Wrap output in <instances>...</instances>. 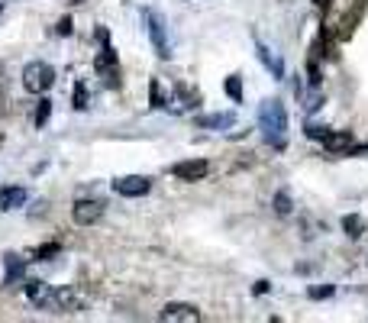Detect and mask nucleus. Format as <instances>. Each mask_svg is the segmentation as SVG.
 <instances>
[{"label": "nucleus", "mask_w": 368, "mask_h": 323, "mask_svg": "<svg viewBox=\"0 0 368 323\" xmlns=\"http://www.w3.org/2000/svg\"><path fill=\"white\" fill-rule=\"evenodd\" d=\"M365 10H368V0H355L352 10H349V13L343 16V23H339V39H352V32H355V26L362 23Z\"/></svg>", "instance_id": "9b49d317"}, {"label": "nucleus", "mask_w": 368, "mask_h": 323, "mask_svg": "<svg viewBox=\"0 0 368 323\" xmlns=\"http://www.w3.org/2000/svg\"><path fill=\"white\" fill-rule=\"evenodd\" d=\"M159 320H165V323H197L200 320V310L194 307V304L171 300V304H165V307H161Z\"/></svg>", "instance_id": "0eeeda50"}, {"label": "nucleus", "mask_w": 368, "mask_h": 323, "mask_svg": "<svg viewBox=\"0 0 368 323\" xmlns=\"http://www.w3.org/2000/svg\"><path fill=\"white\" fill-rule=\"evenodd\" d=\"M175 97H178V107H181V110H191V107H197L200 94L191 91L188 85H181V81H178V85H175Z\"/></svg>", "instance_id": "2eb2a0df"}, {"label": "nucleus", "mask_w": 368, "mask_h": 323, "mask_svg": "<svg viewBox=\"0 0 368 323\" xmlns=\"http://www.w3.org/2000/svg\"><path fill=\"white\" fill-rule=\"evenodd\" d=\"M23 204H26L23 188H7V191H0V210H13V207H23Z\"/></svg>", "instance_id": "4468645a"}, {"label": "nucleus", "mask_w": 368, "mask_h": 323, "mask_svg": "<svg viewBox=\"0 0 368 323\" xmlns=\"http://www.w3.org/2000/svg\"><path fill=\"white\" fill-rule=\"evenodd\" d=\"M55 294H59V310H65V314H78V310H81V298H78L71 288L55 291Z\"/></svg>", "instance_id": "dca6fc26"}, {"label": "nucleus", "mask_w": 368, "mask_h": 323, "mask_svg": "<svg viewBox=\"0 0 368 323\" xmlns=\"http://www.w3.org/2000/svg\"><path fill=\"white\" fill-rule=\"evenodd\" d=\"M55 32H59V36H71V32H75V26H71V16H65V20H59V26H55Z\"/></svg>", "instance_id": "393cba45"}, {"label": "nucleus", "mask_w": 368, "mask_h": 323, "mask_svg": "<svg viewBox=\"0 0 368 323\" xmlns=\"http://www.w3.org/2000/svg\"><path fill=\"white\" fill-rule=\"evenodd\" d=\"M49 114H52V100H49V97H42V100H39V107H36V114H32V120H36V126H46Z\"/></svg>", "instance_id": "412c9836"}, {"label": "nucleus", "mask_w": 368, "mask_h": 323, "mask_svg": "<svg viewBox=\"0 0 368 323\" xmlns=\"http://www.w3.org/2000/svg\"><path fill=\"white\" fill-rule=\"evenodd\" d=\"M307 136H310V139H323V136H326V126H307Z\"/></svg>", "instance_id": "a878e982"}, {"label": "nucleus", "mask_w": 368, "mask_h": 323, "mask_svg": "<svg viewBox=\"0 0 368 323\" xmlns=\"http://www.w3.org/2000/svg\"><path fill=\"white\" fill-rule=\"evenodd\" d=\"M269 291V281H255V294H265Z\"/></svg>", "instance_id": "cd10ccee"}, {"label": "nucleus", "mask_w": 368, "mask_h": 323, "mask_svg": "<svg viewBox=\"0 0 368 323\" xmlns=\"http://www.w3.org/2000/svg\"><path fill=\"white\" fill-rule=\"evenodd\" d=\"M320 142H323V149H326L330 155H343V152H349V149H352L355 136L349 130H326V136H323Z\"/></svg>", "instance_id": "1a4fd4ad"}, {"label": "nucleus", "mask_w": 368, "mask_h": 323, "mask_svg": "<svg viewBox=\"0 0 368 323\" xmlns=\"http://www.w3.org/2000/svg\"><path fill=\"white\" fill-rule=\"evenodd\" d=\"M271 207H275V214L288 217V214H291V210H294L291 194H288V191H278V194H275V200H271Z\"/></svg>", "instance_id": "6ab92c4d"}, {"label": "nucleus", "mask_w": 368, "mask_h": 323, "mask_svg": "<svg viewBox=\"0 0 368 323\" xmlns=\"http://www.w3.org/2000/svg\"><path fill=\"white\" fill-rule=\"evenodd\" d=\"M55 85V68L49 62H30L23 68V87L30 94H46Z\"/></svg>", "instance_id": "f03ea898"}, {"label": "nucleus", "mask_w": 368, "mask_h": 323, "mask_svg": "<svg viewBox=\"0 0 368 323\" xmlns=\"http://www.w3.org/2000/svg\"><path fill=\"white\" fill-rule=\"evenodd\" d=\"M142 20L149 26V39H152V49L159 59H171V46H168V26L155 10H142Z\"/></svg>", "instance_id": "7ed1b4c3"}, {"label": "nucleus", "mask_w": 368, "mask_h": 323, "mask_svg": "<svg viewBox=\"0 0 368 323\" xmlns=\"http://www.w3.org/2000/svg\"><path fill=\"white\" fill-rule=\"evenodd\" d=\"M223 87H226V94H230V97L236 100V104H239V100H243V78H239V75H230V78H226V85H223Z\"/></svg>", "instance_id": "aec40b11"}, {"label": "nucleus", "mask_w": 368, "mask_h": 323, "mask_svg": "<svg viewBox=\"0 0 368 323\" xmlns=\"http://www.w3.org/2000/svg\"><path fill=\"white\" fill-rule=\"evenodd\" d=\"M171 175H175L178 181H204V178L210 175V162H207V159H188V162H178L175 169H171Z\"/></svg>", "instance_id": "6e6552de"}, {"label": "nucleus", "mask_w": 368, "mask_h": 323, "mask_svg": "<svg viewBox=\"0 0 368 323\" xmlns=\"http://www.w3.org/2000/svg\"><path fill=\"white\" fill-rule=\"evenodd\" d=\"M149 104H152L155 110L168 107V97H165V91H161V81H159V78H152V81H149Z\"/></svg>", "instance_id": "a211bd4d"}, {"label": "nucleus", "mask_w": 368, "mask_h": 323, "mask_svg": "<svg viewBox=\"0 0 368 323\" xmlns=\"http://www.w3.org/2000/svg\"><path fill=\"white\" fill-rule=\"evenodd\" d=\"M32 255H36L39 262H42V259H52V255H59V243H49V246H39Z\"/></svg>", "instance_id": "5701e85b"}, {"label": "nucleus", "mask_w": 368, "mask_h": 323, "mask_svg": "<svg viewBox=\"0 0 368 323\" xmlns=\"http://www.w3.org/2000/svg\"><path fill=\"white\" fill-rule=\"evenodd\" d=\"M87 107V87L85 81H78L75 85V110H85Z\"/></svg>", "instance_id": "4be33fe9"}, {"label": "nucleus", "mask_w": 368, "mask_h": 323, "mask_svg": "<svg viewBox=\"0 0 368 323\" xmlns=\"http://www.w3.org/2000/svg\"><path fill=\"white\" fill-rule=\"evenodd\" d=\"M26 298L32 300V307L39 310H52V314H59V294L52 291V285H46V281H26Z\"/></svg>", "instance_id": "20e7f679"}, {"label": "nucleus", "mask_w": 368, "mask_h": 323, "mask_svg": "<svg viewBox=\"0 0 368 323\" xmlns=\"http://www.w3.org/2000/svg\"><path fill=\"white\" fill-rule=\"evenodd\" d=\"M310 4H314L317 10H330V4H333V0H310Z\"/></svg>", "instance_id": "bb28decb"}, {"label": "nucleus", "mask_w": 368, "mask_h": 323, "mask_svg": "<svg viewBox=\"0 0 368 323\" xmlns=\"http://www.w3.org/2000/svg\"><path fill=\"white\" fill-rule=\"evenodd\" d=\"M343 230L349 239H359L362 233H365V220H362L359 214H349V217H343Z\"/></svg>", "instance_id": "f3484780"}, {"label": "nucleus", "mask_w": 368, "mask_h": 323, "mask_svg": "<svg viewBox=\"0 0 368 323\" xmlns=\"http://www.w3.org/2000/svg\"><path fill=\"white\" fill-rule=\"evenodd\" d=\"M104 217V204L100 200H91V197H81L75 200V207H71V220L78 226H94Z\"/></svg>", "instance_id": "423d86ee"}, {"label": "nucleus", "mask_w": 368, "mask_h": 323, "mask_svg": "<svg viewBox=\"0 0 368 323\" xmlns=\"http://www.w3.org/2000/svg\"><path fill=\"white\" fill-rule=\"evenodd\" d=\"M114 191L120 194V197H146L149 191H152V178L146 175H123L114 181Z\"/></svg>", "instance_id": "39448f33"}, {"label": "nucleus", "mask_w": 368, "mask_h": 323, "mask_svg": "<svg viewBox=\"0 0 368 323\" xmlns=\"http://www.w3.org/2000/svg\"><path fill=\"white\" fill-rule=\"evenodd\" d=\"M194 123L200 126V130H230V126H236V114H207V116H197Z\"/></svg>", "instance_id": "f8f14e48"}, {"label": "nucleus", "mask_w": 368, "mask_h": 323, "mask_svg": "<svg viewBox=\"0 0 368 323\" xmlns=\"http://www.w3.org/2000/svg\"><path fill=\"white\" fill-rule=\"evenodd\" d=\"M333 291H336V288L333 285H323V288H310V300H323V298H333Z\"/></svg>", "instance_id": "b1692460"}, {"label": "nucleus", "mask_w": 368, "mask_h": 323, "mask_svg": "<svg viewBox=\"0 0 368 323\" xmlns=\"http://www.w3.org/2000/svg\"><path fill=\"white\" fill-rule=\"evenodd\" d=\"M4 265H7V275H4V285H13L23 278V269H26V259H20L16 252H7L4 255Z\"/></svg>", "instance_id": "ddd939ff"}, {"label": "nucleus", "mask_w": 368, "mask_h": 323, "mask_svg": "<svg viewBox=\"0 0 368 323\" xmlns=\"http://www.w3.org/2000/svg\"><path fill=\"white\" fill-rule=\"evenodd\" d=\"M259 130L265 133L275 149L284 146V133H288V110H284L281 100H265L259 107Z\"/></svg>", "instance_id": "f257e3e1"}, {"label": "nucleus", "mask_w": 368, "mask_h": 323, "mask_svg": "<svg viewBox=\"0 0 368 323\" xmlns=\"http://www.w3.org/2000/svg\"><path fill=\"white\" fill-rule=\"evenodd\" d=\"M255 52H259V62L271 71V78H275V81H281V78H284V62H281V55L271 52V49L265 46L262 39H255Z\"/></svg>", "instance_id": "9d476101"}]
</instances>
